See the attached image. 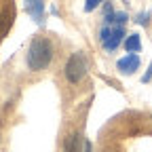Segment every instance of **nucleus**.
Returning a JSON list of instances; mask_svg holds the SVG:
<instances>
[{
	"label": "nucleus",
	"instance_id": "f257e3e1",
	"mask_svg": "<svg viewBox=\"0 0 152 152\" xmlns=\"http://www.w3.org/2000/svg\"><path fill=\"white\" fill-rule=\"evenodd\" d=\"M53 55H55V51H53V42L49 38L34 36L30 47H28V53H26V64L32 72H42L51 66Z\"/></svg>",
	"mask_w": 152,
	"mask_h": 152
},
{
	"label": "nucleus",
	"instance_id": "f03ea898",
	"mask_svg": "<svg viewBox=\"0 0 152 152\" xmlns=\"http://www.w3.org/2000/svg\"><path fill=\"white\" fill-rule=\"evenodd\" d=\"M87 70H89V59L83 51H76L68 57V61L64 66V76L70 85H78L85 76H87Z\"/></svg>",
	"mask_w": 152,
	"mask_h": 152
},
{
	"label": "nucleus",
	"instance_id": "7ed1b4c3",
	"mask_svg": "<svg viewBox=\"0 0 152 152\" xmlns=\"http://www.w3.org/2000/svg\"><path fill=\"white\" fill-rule=\"evenodd\" d=\"M127 38V32H125V26H110V32H108V38H106V42L102 45L108 53H114L121 42Z\"/></svg>",
	"mask_w": 152,
	"mask_h": 152
},
{
	"label": "nucleus",
	"instance_id": "20e7f679",
	"mask_svg": "<svg viewBox=\"0 0 152 152\" xmlns=\"http://www.w3.org/2000/svg\"><path fill=\"white\" fill-rule=\"evenodd\" d=\"M26 2V13L34 19L36 26H45L47 21V11H45V0H23Z\"/></svg>",
	"mask_w": 152,
	"mask_h": 152
},
{
	"label": "nucleus",
	"instance_id": "39448f33",
	"mask_svg": "<svg viewBox=\"0 0 152 152\" xmlns=\"http://www.w3.org/2000/svg\"><path fill=\"white\" fill-rule=\"evenodd\" d=\"M140 55L137 53H127L125 57H121V59L116 61V70L121 74H135L140 70Z\"/></svg>",
	"mask_w": 152,
	"mask_h": 152
},
{
	"label": "nucleus",
	"instance_id": "423d86ee",
	"mask_svg": "<svg viewBox=\"0 0 152 152\" xmlns=\"http://www.w3.org/2000/svg\"><path fill=\"white\" fill-rule=\"evenodd\" d=\"M83 135L78 131H74L70 137H66V142H64V152H80V146H83Z\"/></svg>",
	"mask_w": 152,
	"mask_h": 152
},
{
	"label": "nucleus",
	"instance_id": "0eeeda50",
	"mask_svg": "<svg viewBox=\"0 0 152 152\" xmlns=\"http://www.w3.org/2000/svg\"><path fill=\"white\" fill-rule=\"evenodd\" d=\"M129 21V15L125 11H114L110 15H104V26H125Z\"/></svg>",
	"mask_w": 152,
	"mask_h": 152
},
{
	"label": "nucleus",
	"instance_id": "6e6552de",
	"mask_svg": "<svg viewBox=\"0 0 152 152\" xmlns=\"http://www.w3.org/2000/svg\"><path fill=\"white\" fill-rule=\"evenodd\" d=\"M125 49H127V53H140V51H142V36H140L137 32L127 34V38H125Z\"/></svg>",
	"mask_w": 152,
	"mask_h": 152
},
{
	"label": "nucleus",
	"instance_id": "1a4fd4ad",
	"mask_svg": "<svg viewBox=\"0 0 152 152\" xmlns=\"http://www.w3.org/2000/svg\"><path fill=\"white\" fill-rule=\"evenodd\" d=\"M11 23H13V19H11V15L4 11V13H0V38H4L7 36V32H9V28H11Z\"/></svg>",
	"mask_w": 152,
	"mask_h": 152
},
{
	"label": "nucleus",
	"instance_id": "9d476101",
	"mask_svg": "<svg viewBox=\"0 0 152 152\" xmlns=\"http://www.w3.org/2000/svg\"><path fill=\"white\" fill-rule=\"evenodd\" d=\"M135 23H140V26H148V23H150V11H142V13H137Z\"/></svg>",
	"mask_w": 152,
	"mask_h": 152
},
{
	"label": "nucleus",
	"instance_id": "9b49d317",
	"mask_svg": "<svg viewBox=\"0 0 152 152\" xmlns=\"http://www.w3.org/2000/svg\"><path fill=\"white\" fill-rule=\"evenodd\" d=\"M102 2H104V0H85V11H87V13H91V11L97 9Z\"/></svg>",
	"mask_w": 152,
	"mask_h": 152
},
{
	"label": "nucleus",
	"instance_id": "f8f14e48",
	"mask_svg": "<svg viewBox=\"0 0 152 152\" xmlns=\"http://www.w3.org/2000/svg\"><path fill=\"white\" fill-rule=\"evenodd\" d=\"M150 80H152V64L148 66V72L142 76V83H144V85H146V83H150Z\"/></svg>",
	"mask_w": 152,
	"mask_h": 152
},
{
	"label": "nucleus",
	"instance_id": "ddd939ff",
	"mask_svg": "<svg viewBox=\"0 0 152 152\" xmlns=\"http://www.w3.org/2000/svg\"><path fill=\"white\" fill-rule=\"evenodd\" d=\"M110 13H114V7L106 0V2H104V15H110Z\"/></svg>",
	"mask_w": 152,
	"mask_h": 152
},
{
	"label": "nucleus",
	"instance_id": "4468645a",
	"mask_svg": "<svg viewBox=\"0 0 152 152\" xmlns=\"http://www.w3.org/2000/svg\"><path fill=\"white\" fill-rule=\"evenodd\" d=\"M83 146H85V152H93V144H91L89 140H85V142H83Z\"/></svg>",
	"mask_w": 152,
	"mask_h": 152
}]
</instances>
